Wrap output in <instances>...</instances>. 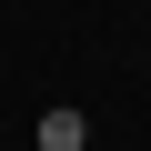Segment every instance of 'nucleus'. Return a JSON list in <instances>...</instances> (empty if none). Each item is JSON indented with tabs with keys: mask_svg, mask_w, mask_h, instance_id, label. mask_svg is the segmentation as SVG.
I'll list each match as a JSON object with an SVG mask.
<instances>
[{
	"mask_svg": "<svg viewBox=\"0 0 151 151\" xmlns=\"http://www.w3.org/2000/svg\"><path fill=\"white\" fill-rule=\"evenodd\" d=\"M81 141H91V121L70 111V101H60V111H40V131H30V151H81Z\"/></svg>",
	"mask_w": 151,
	"mask_h": 151,
	"instance_id": "nucleus-1",
	"label": "nucleus"
}]
</instances>
